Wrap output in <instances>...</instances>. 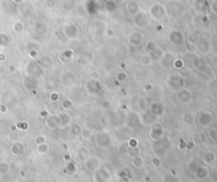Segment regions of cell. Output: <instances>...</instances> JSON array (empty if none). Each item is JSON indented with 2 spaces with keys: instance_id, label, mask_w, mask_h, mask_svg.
<instances>
[{
  "instance_id": "cell-1",
  "label": "cell",
  "mask_w": 217,
  "mask_h": 182,
  "mask_svg": "<svg viewBox=\"0 0 217 182\" xmlns=\"http://www.w3.org/2000/svg\"><path fill=\"white\" fill-rule=\"evenodd\" d=\"M176 58H177L176 53L172 52V51H164L161 58H160L157 63L159 64V66L161 67L162 69L167 70V69H171L173 67L174 61L176 60Z\"/></svg>"
},
{
  "instance_id": "cell-2",
  "label": "cell",
  "mask_w": 217,
  "mask_h": 182,
  "mask_svg": "<svg viewBox=\"0 0 217 182\" xmlns=\"http://www.w3.org/2000/svg\"><path fill=\"white\" fill-rule=\"evenodd\" d=\"M147 109H148L149 113H151L152 117H160L164 116V113H165V107L163 105L162 102H160V101H152L151 103H148Z\"/></svg>"
},
{
  "instance_id": "cell-3",
  "label": "cell",
  "mask_w": 217,
  "mask_h": 182,
  "mask_svg": "<svg viewBox=\"0 0 217 182\" xmlns=\"http://www.w3.org/2000/svg\"><path fill=\"white\" fill-rule=\"evenodd\" d=\"M176 96L179 103L184 104V105L190 104L193 100V94H192L191 90L187 87H181V88H179V89H177Z\"/></svg>"
},
{
  "instance_id": "cell-4",
  "label": "cell",
  "mask_w": 217,
  "mask_h": 182,
  "mask_svg": "<svg viewBox=\"0 0 217 182\" xmlns=\"http://www.w3.org/2000/svg\"><path fill=\"white\" fill-rule=\"evenodd\" d=\"M168 41L175 47H181L186 42V36L179 30H173L168 34Z\"/></svg>"
},
{
  "instance_id": "cell-5",
  "label": "cell",
  "mask_w": 217,
  "mask_h": 182,
  "mask_svg": "<svg viewBox=\"0 0 217 182\" xmlns=\"http://www.w3.org/2000/svg\"><path fill=\"white\" fill-rule=\"evenodd\" d=\"M60 81L61 85H64L66 87L73 86L76 82V74L72 70H66L60 74Z\"/></svg>"
},
{
  "instance_id": "cell-6",
  "label": "cell",
  "mask_w": 217,
  "mask_h": 182,
  "mask_svg": "<svg viewBox=\"0 0 217 182\" xmlns=\"http://www.w3.org/2000/svg\"><path fill=\"white\" fill-rule=\"evenodd\" d=\"M86 91L89 94L93 95V96H98L100 95V92L102 90V86H101V83L99 79H89L87 81L86 83Z\"/></svg>"
},
{
  "instance_id": "cell-7",
  "label": "cell",
  "mask_w": 217,
  "mask_h": 182,
  "mask_svg": "<svg viewBox=\"0 0 217 182\" xmlns=\"http://www.w3.org/2000/svg\"><path fill=\"white\" fill-rule=\"evenodd\" d=\"M145 38H144L143 33L140 31H135L128 36V42L131 47H140L143 44Z\"/></svg>"
},
{
  "instance_id": "cell-8",
  "label": "cell",
  "mask_w": 217,
  "mask_h": 182,
  "mask_svg": "<svg viewBox=\"0 0 217 182\" xmlns=\"http://www.w3.org/2000/svg\"><path fill=\"white\" fill-rule=\"evenodd\" d=\"M63 33L66 36V38L70 39H75L79 36V28L75 25H72V23H67L63 29Z\"/></svg>"
},
{
  "instance_id": "cell-9",
  "label": "cell",
  "mask_w": 217,
  "mask_h": 182,
  "mask_svg": "<svg viewBox=\"0 0 217 182\" xmlns=\"http://www.w3.org/2000/svg\"><path fill=\"white\" fill-rule=\"evenodd\" d=\"M213 121V114L212 112L205 110L200 112V114L198 116V123L201 127H207L212 123Z\"/></svg>"
},
{
  "instance_id": "cell-10",
  "label": "cell",
  "mask_w": 217,
  "mask_h": 182,
  "mask_svg": "<svg viewBox=\"0 0 217 182\" xmlns=\"http://www.w3.org/2000/svg\"><path fill=\"white\" fill-rule=\"evenodd\" d=\"M164 136V129H163L161 124H154L151 128V132H149V136L152 140H161Z\"/></svg>"
},
{
  "instance_id": "cell-11",
  "label": "cell",
  "mask_w": 217,
  "mask_h": 182,
  "mask_svg": "<svg viewBox=\"0 0 217 182\" xmlns=\"http://www.w3.org/2000/svg\"><path fill=\"white\" fill-rule=\"evenodd\" d=\"M39 73H41V68L39 67L37 60L30 61V63L27 65V74L29 76H37L39 75Z\"/></svg>"
},
{
  "instance_id": "cell-12",
  "label": "cell",
  "mask_w": 217,
  "mask_h": 182,
  "mask_svg": "<svg viewBox=\"0 0 217 182\" xmlns=\"http://www.w3.org/2000/svg\"><path fill=\"white\" fill-rule=\"evenodd\" d=\"M164 13L165 11L163 9L162 5L159 4H155L152 7V9L149 10V14L155 20H161L163 17H164Z\"/></svg>"
},
{
  "instance_id": "cell-13",
  "label": "cell",
  "mask_w": 217,
  "mask_h": 182,
  "mask_svg": "<svg viewBox=\"0 0 217 182\" xmlns=\"http://www.w3.org/2000/svg\"><path fill=\"white\" fill-rule=\"evenodd\" d=\"M196 48L199 50L200 53H202V54H208L211 51L210 41H209V39L205 38V37H201V38H199V41H197Z\"/></svg>"
},
{
  "instance_id": "cell-14",
  "label": "cell",
  "mask_w": 217,
  "mask_h": 182,
  "mask_svg": "<svg viewBox=\"0 0 217 182\" xmlns=\"http://www.w3.org/2000/svg\"><path fill=\"white\" fill-rule=\"evenodd\" d=\"M37 63H38L39 67L41 69H48V68H51L54 64V60H53L52 56L48 55V54H45L41 56V57L37 58Z\"/></svg>"
},
{
  "instance_id": "cell-15",
  "label": "cell",
  "mask_w": 217,
  "mask_h": 182,
  "mask_svg": "<svg viewBox=\"0 0 217 182\" xmlns=\"http://www.w3.org/2000/svg\"><path fill=\"white\" fill-rule=\"evenodd\" d=\"M135 23L139 29H145L148 26V18L144 13H140L135 17Z\"/></svg>"
},
{
  "instance_id": "cell-16",
  "label": "cell",
  "mask_w": 217,
  "mask_h": 182,
  "mask_svg": "<svg viewBox=\"0 0 217 182\" xmlns=\"http://www.w3.org/2000/svg\"><path fill=\"white\" fill-rule=\"evenodd\" d=\"M154 63H155L154 58H152V56L149 52L142 54L140 56V60H139V64H140L142 67H149L151 65H152Z\"/></svg>"
},
{
  "instance_id": "cell-17",
  "label": "cell",
  "mask_w": 217,
  "mask_h": 182,
  "mask_svg": "<svg viewBox=\"0 0 217 182\" xmlns=\"http://www.w3.org/2000/svg\"><path fill=\"white\" fill-rule=\"evenodd\" d=\"M95 180L96 182H107L109 180V173L107 172L104 167L100 168L98 172L95 173Z\"/></svg>"
},
{
  "instance_id": "cell-18",
  "label": "cell",
  "mask_w": 217,
  "mask_h": 182,
  "mask_svg": "<svg viewBox=\"0 0 217 182\" xmlns=\"http://www.w3.org/2000/svg\"><path fill=\"white\" fill-rule=\"evenodd\" d=\"M72 119H71V116L69 113H60L58 114V127H65L67 125H69L71 123Z\"/></svg>"
},
{
  "instance_id": "cell-19",
  "label": "cell",
  "mask_w": 217,
  "mask_h": 182,
  "mask_svg": "<svg viewBox=\"0 0 217 182\" xmlns=\"http://www.w3.org/2000/svg\"><path fill=\"white\" fill-rule=\"evenodd\" d=\"M96 140H98V145L102 147V148H106V147L110 145V138L107 135H105V133L99 135Z\"/></svg>"
},
{
  "instance_id": "cell-20",
  "label": "cell",
  "mask_w": 217,
  "mask_h": 182,
  "mask_svg": "<svg viewBox=\"0 0 217 182\" xmlns=\"http://www.w3.org/2000/svg\"><path fill=\"white\" fill-rule=\"evenodd\" d=\"M192 66L193 68L195 69V70L197 71H202L203 69L205 68V66H207V63H205V60H203V58H194L192 61Z\"/></svg>"
},
{
  "instance_id": "cell-21",
  "label": "cell",
  "mask_w": 217,
  "mask_h": 182,
  "mask_svg": "<svg viewBox=\"0 0 217 182\" xmlns=\"http://www.w3.org/2000/svg\"><path fill=\"white\" fill-rule=\"evenodd\" d=\"M46 126L50 129L58 127V116H49L46 120Z\"/></svg>"
},
{
  "instance_id": "cell-22",
  "label": "cell",
  "mask_w": 217,
  "mask_h": 182,
  "mask_svg": "<svg viewBox=\"0 0 217 182\" xmlns=\"http://www.w3.org/2000/svg\"><path fill=\"white\" fill-rule=\"evenodd\" d=\"M166 83H167V86L173 90H177L180 88V86H179V76H175L173 74H171L170 79H167Z\"/></svg>"
},
{
  "instance_id": "cell-23",
  "label": "cell",
  "mask_w": 217,
  "mask_h": 182,
  "mask_svg": "<svg viewBox=\"0 0 217 182\" xmlns=\"http://www.w3.org/2000/svg\"><path fill=\"white\" fill-rule=\"evenodd\" d=\"M11 41H12V38L10 35L5 33H0V48L1 49H5L9 47Z\"/></svg>"
},
{
  "instance_id": "cell-24",
  "label": "cell",
  "mask_w": 217,
  "mask_h": 182,
  "mask_svg": "<svg viewBox=\"0 0 217 182\" xmlns=\"http://www.w3.org/2000/svg\"><path fill=\"white\" fill-rule=\"evenodd\" d=\"M73 105H74V102L69 98H65L60 103V106L64 110H69V109H71L73 107Z\"/></svg>"
},
{
  "instance_id": "cell-25",
  "label": "cell",
  "mask_w": 217,
  "mask_h": 182,
  "mask_svg": "<svg viewBox=\"0 0 217 182\" xmlns=\"http://www.w3.org/2000/svg\"><path fill=\"white\" fill-rule=\"evenodd\" d=\"M86 166L88 167V170H95L96 167L99 166V161L98 159L94 157L92 158H89L86 162Z\"/></svg>"
},
{
  "instance_id": "cell-26",
  "label": "cell",
  "mask_w": 217,
  "mask_h": 182,
  "mask_svg": "<svg viewBox=\"0 0 217 182\" xmlns=\"http://www.w3.org/2000/svg\"><path fill=\"white\" fill-rule=\"evenodd\" d=\"M164 51H165V50H163V48L159 47L156 51H154V52L151 53L152 56V58H154V61H155V63H157V61L159 60L160 58H161V56H162L163 53H164Z\"/></svg>"
},
{
  "instance_id": "cell-27",
  "label": "cell",
  "mask_w": 217,
  "mask_h": 182,
  "mask_svg": "<svg viewBox=\"0 0 217 182\" xmlns=\"http://www.w3.org/2000/svg\"><path fill=\"white\" fill-rule=\"evenodd\" d=\"M49 100L52 103H57L60 100V94L58 91L56 90H52L51 92H49Z\"/></svg>"
},
{
  "instance_id": "cell-28",
  "label": "cell",
  "mask_w": 217,
  "mask_h": 182,
  "mask_svg": "<svg viewBox=\"0 0 217 182\" xmlns=\"http://www.w3.org/2000/svg\"><path fill=\"white\" fill-rule=\"evenodd\" d=\"M182 121H183L187 125H191V124L194 123V116H193L192 113L186 112V113L182 114Z\"/></svg>"
},
{
  "instance_id": "cell-29",
  "label": "cell",
  "mask_w": 217,
  "mask_h": 182,
  "mask_svg": "<svg viewBox=\"0 0 217 182\" xmlns=\"http://www.w3.org/2000/svg\"><path fill=\"white\" fill-rule=\"evenodd\" d=\"M159 47H160V46L158 45L156 41H147L146 42V50H147V52H149V53H152V52H154V51H156Z\"/></svg>"
},
{
  "instance_id": "cell-30",
  "label": "cell",
  "mask_w": 217,
  "mask_h": 182,
  "mask_svg": "<svg viewBox=\"0 0 217 182\" xmlns=\"http://www.w3.org/2000/svg\"><path fill=\"white\" fill-rule=\"evenodd\" d=\"M137 105H138L139 109H140L141 111H145L147 109V107H148V103H147L144 98H140L138 100V102H137Z\"/></svg>"
},
{
  "instance_id": "cell-31",
  "label": "cell",
  "mask_w": 217,
  "mask_h": 182,
  "mask_svg": "<svg viewBox=\"0 0 217 182\" xmlns=\"http://www.w3.org/2000/svg\"><path fill=\"white\" fill-rule=\"evenodd\" d=\"M128 79V74L125 71H120L116 76V82L118 83H124Z\"/></svg>"
},
{
  "instance_id": "cell-32",
  "label": "cell",
  "mask_w": 217,
  "mask_h": 182,
  "mask_svg": "<svg viewBox=\"0 0 217 182\" xmlns=\"http://www.w3.org/2000/svg\"><path fill=\"white\" fill-rule=\"evenodd\" d=\"M70 132H71L72 135L76 136H79L80 133L82 132V128L79 124H72L71 128H70Z\"/></svg>"
},
{
  "instance_id": "cell-33",
  "label": "cell",
  "mask_w": 217,
  "mask_h": 182,
  "mask_svg": "<svg viewBox=\"0 0 217 182\" xmlns=\"http://www.w3.org/2000/svg\"><path fill=\"white\" fill-rule=\"evenodd\" d=\"M61 56H63V58H65V60H72V58H73L74 52H73V51H72L71 49H68V50L64 51L63 54H61Z\"/></svg>"
},
{
  "instance_id": "cell-34",
  "label": "cell",
  "mask_w": 217,
  "mask_h": 182,
  "mask_svg": "<svg viewBox=\"0 0 217 182\" xmlns=\"http://www.w3.org/2000/svg\"><path fill=\"white\" fill-rule=\"evenodd\" d=\"M133 166L137 167V168H140L143 166V159H142L141 157H139V156H137L133 158Z\"/></svg>"
},
{
  "instance_id": "cell-35",
  "label": "cell",
  "mask_w": 217,
  "mask_h": 182,
  "mask_svg": "<svg viewBox=\"0 0 217 182\" xmlns=\"http://www.w3.org/2000/svg\"><path fill=\"white\" fill-rule=\"evenodd\" d=\"M179 86L181 87H189L190 86V81L186 79V77L183 76H179Z\"/></svg>"
},
{
  "instance_id": "cell-36",
  "label": "cell",
  "mask_w": 217,
  "mask_h": 182,
  "mask_svg": "<svg viewBox=\"0 0 217 182\" xmlns=\"http://www.w3.org/2000/svg\"><path fill=\"white\" fill-rule=\"evenodd\" d=\"M44 90L46 92H51L52 90H54V84L52 82H46L44 84Z\"/></svg>"
},
{
  "instance_id": "cell-37",
  "label": "cell",
  "mask_w": 217,
  "mask_h": 182,
  "mask_svg": "<svg viewBox=\"0 0 217 182\" xmlns=\"http://www.w3.org/2000/svg\"><path fill=\"white\" fill-rule=\"evenodd\" d=\"M48 151H49V146L47 144L42 143V144H38V148H37V151L39 154H46Z\"/></svg>"
},
{
  "instance_id": "cell-38",
  "label": "cell",
  "mask_w": 217,
  "mask_h": 182,
  "mask_svg": "<svg viewBox=\"0 0 217 182\" xmlns=\"http://www.w3.org/2000/svg\"><path fill=\"white\" fill-rule=\"evenodd\" d=\"M9 168H10L9 163H7V162H0V174L7 173Z\"/></svg>"
},
{
  "instance_id": "cell-39",
  "label": "cell",
  "mask_w": 217,
  "mask_h": 182,
  "mask_svg": "<svg viewBox=\"0 0 217 182\" xmlns=\"http://www.w3.org/2000/svg\"><path fill=\"white\" fill-rule=\"evenodd\" d=\"M13 29H14V31L17 32V33H21V32L23 31V29H25V26L21 22H16L14 23V26H13Z\"/></svg>"
},
{
  "instance_id": "cell-40",
  "label": "cell",
  "mask_w": 217,
  "mask_h": 182,
  "mask_svg": "<svg viewBox=\"0 0 217 182\" xmlns=\"http://www.w3.org/2000/svg\"><path fill=\"white\" fill-rule=\"evenodd\" d=\"M29 56H30L32 60H37V58H38V50L29 49Z\"/></svg>"
},
{
  "instance_id": "cell-41",
  "label": "cell",
  "mask_w": 217,
  "mask_h": 182,
  "mask_svg": "<svg viewBox=\"0 0 217 182\" xmlns=\"http://www.w3.org/2000/svg\"><path fill=\"white\" fill-rule=\"evenodd\" d=\"M110 106H111V102L109 100H103L101 102V107H102V109H104V110L110 108Z\"/></svg>"
},
{
  "instance_id": "cell-42",
  "label": "cell",
  "mask_w": 217,
  "mask_h": 182,
  "mask_svg": "<svg viewBox=\"0 0 217 182\" xmlns=\"http://www.w3.org/2000/svg\"><path fill=\"white\" fill-rule=\"evenodd\" d=\"M154 88H155V86L152 83H146L143 87V90L145 91V92H152V91L154 90Z\"/></svg>"
},
{
  "instance_id": "cell-43",
  "label": "cell",
  "mask_w": 217,
  "mask_h": 182,
  "mask_svg": "<svg viewBox=\"0 0 217 182\" xmlns=\"http://www.w3.org/2000/svg\"><path fill=\"white\" fill-rule=\"evenodd\" d=\"M173 67L175 69H181L182 67H183V61H182L181 60H179V58H176V60L174 61Z\"/></svg>"
},
{
  "instance_id": "cell-44",
  "label": "cell",
  "mask_w": 217,
  "mask_h": 182,
  "mask_svg": "<svg viewBox=\"0 0 217 182\" xmlns=\"http://www.w3.org/2000/svg\"><path fill=\"white\" fill-rule=\"evenodd\" d=\"M214 158H215V156H214V154H212V152H208L207 155H205V162H212L214 160Z\"/></svg>"
},
{
  "instance_id": "cell-45",
  "label": "cell",
  "mask_w": 217,
  "mask_h": 182,
  "mask_svg": "<svg viewBox=\"0 0 217 182\" xmlns=\"http://www.w3.org/2000/svg\"><path fill=\"white\" fill-rule=\"evenodd\" d=\"M11 152H12L13 155H18L20 152V147L18 145L12 146V148H11Z\"/></svg>"
},
{
  "instance_id": "cell-46",
  "label": "cell",
  "mask_w": 217,
  "mask_h": 182,
  "mask_svg": "<svg viewBox=\"0 0 217 182\" xmlns=\"http://www.w3.org/2000/svg\"><path fill=\"white\" fill-rule=\"evenodd\" d=\"M90 79H99V81H100V75H99V73L96 71H92V72H90Z\"/></svg>"
},
{
  "instance_id": "cell-47",
  "label": "cell",
  "mask_w": 217,
  "mask_h": 182,
  "mask_svg": "<svg viewBox=\"0 0 217 182\" xmlns=\"http://www.w3.org/2000/svg\"><path fill=\"white\" fill-rule=\"evenodd\" d=\"M4 61H7V53L0 51V63H4Z\"/></svg>"
},
{
  "instance_id": "cell-48",
  "label": "cell",
  "mask_w": 217,
  "mask_h": 182,
  "mask_svg": "<svg viewBox=\"0 0 217 182\" xmlns=\"http://www.w3.org/2000/svg\"><path fill=\"white\" fill-rule=\"evenodd\" d=\"M186 49H187V51H189V52H194L195 51V49H196V46L195 45H193V44H187V46H186Z\"/></svg>"
},
{
  "instance_id": "cell-49",
  "label": "cell",
  "mask_w": 217,
  "mask_h": 182,
  "mask_svg": "<svg viewBox=\"0 0 217 182\" xmlns=\"http://www.w3.org/2000/svg\"><path fill=\"white\" fill-rule=\"evenodd\" d=\"M45 141H46V138L45 136H37L36 138V140H35V142L37 144H42V143H45Z\"/></svg>"
},
{
  "instance_id": "cell-50",
  "label": "cell",
  "mask_w": 217,
  "mask_h": 182,
  "mask_svg": "<svg viewBox=\"0 0 217 182\" xmlns=\"http://www.w3.org/2000/svg\"><path fill=\"white\" fill-rule=\"evenodd\" d=\"M20 128L21 129H28L29 128V124L27 122H22V123H20Z\"/></svg>"
},
{
  "instance_id": "cell-51",
  "label": "cell",
  "mask_w": 217,
  "mask_h": 182,
  "mask_svg": "<svg viewBox=\"0 0 217 182\" xmlns=\"http://www.w3.org/2000/svg\"><path fill=\"white\" fill-rule=\"evenodd\" d=\"M129 145L130 146H137V140H135V139H131V140L129 141Z\"/></svg>"
},
{
  "instance_id": "cell-52",
  "label": "cell",
  "mask_w": 217,
  "mask_h": 182,
  "mask_svg": "<svg viewBox=\"0 0 217 182\" xmlns=\"http://www.w3.org/2000/svg\"><path fill=\"white\" fill-rule=\"evenodd\" d=\"M9 70H10V72L14 73V72L16 71V67H15L14 65H10V66H9Z\"/></svg>"
},
{
  "instance_id": "cell-53",
  "label": "cell",
  "mask_w": 217,
  "mask_h": 182,
  "mask_svg": "<svg viewBox=\"0 0 217 182\" xmlns=\"http://www.w3.org/2000/svg\"><path fill=\"white\" fill-rule=\"evenodd\" d=\"M41 116L44 117H49V113H48V112L46 111V110H42V111L41 112Z\"/></svg>"
},
{
  "instance_id": "cell-54",
  "label": "cell",
  "mask_w": 217,
  "mask_h": 182,
  "mask_svg": "<svg viewBox=\"0 0 217 182\" xmlns=\"http://www.w3.org/2000/svg\"><path fill=\"white\" fill-rule=\"evenodd\" d=\"M121 68H122V69H125V68H126V64H124V63L121 64Z\"/></svg>"
}]
</instances>
